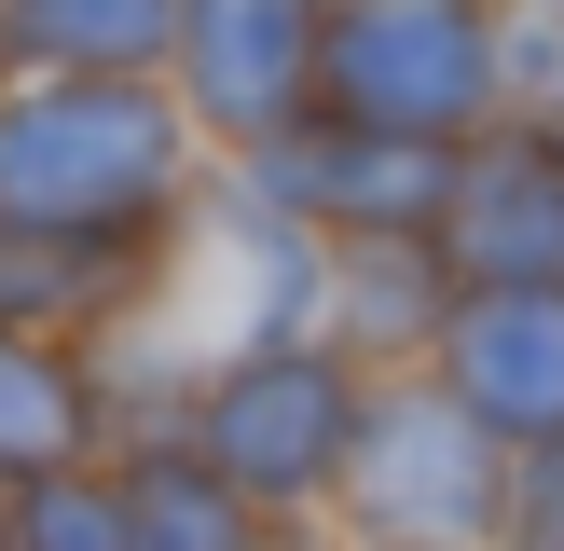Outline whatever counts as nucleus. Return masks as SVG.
<instances>
[{
  "mask_svg": "<svg viewBox=\"0 0 564 551\" xmlns=\"http://www.w3.org/2000/svg\"><path fill=\"white\" fill-rule=\"evenodd\" d=\"M110 468H124V523H138V551H248V538H275V523L220 483V455H207L193 428H138V441H110Z\"/></svg>",
  "mask_w": 564,
  "mask_h": 551,
  "instance_id": "obj_12",
  "label": "nucleus"
},
{
  "mask_svg": "<svg viewBox=\"0 0 564 551\" xmlns=\"http://www.w3.org/2000/svg\"><path fill=\"white\" fill-rule=\"evenodd\" d=\"M510 538H538V551H564V428H538V441H510Z\"/></svg>",
  "mask_w": 564,
  "mask_h": 551,
  "instance_id": "obj_17",
  "label": "nucleus"
},
{
  "mask_svg": "<svg viewBox=\"0 0 564 551\" xmlns=\"http://www.w3.org/2000/svg\"><path fill=\"white\" fill-rule=\"evenodd\" d=\"M330 523H345V538H400V551L510 538V428L468 413L427 358L372 372V428H358V455H345Z\"/></svg>",
  "mask_w": 564,
  "mask_h": 551,
  "instance_id": "obj_3",
  "label": "nucleus"
},
{
  "mask_svg": "<svg viewBox=\"0 0 564 551\" xmlns=\"http://www.w3.org/2000/svg\"><path fill=\"white\" fill-rule=\"evenodd\" d=\"M235 165L275 207H303L317 235H441V193H455V138H400V125H358V110H303Z\"/></svg>",
  "mask_w": 564,
  "mask_h": 551,
  "instance_id": "obj_6",
  "label": "nucleus"
},
{
  "mask_svg": "<svg viewBox=\"0 0 564 551\" xmlns=\"http://www.w3.org/2000/svg\"><path fill=\"white\" fill-rule=\"evenodd\" d=\"M180 428L220 455V483H235L262 523H303V510H330V496H345V455H358V428H372V358L330 345V331L220 345Z\"/></svg>",
  "mask_w": 564,
  "mask_h": 551,
  "instance_id": "obj_2",
  "label": "nucleus"
},
{
  "mask_svg": "<svg viewBox=\"0 0 564 551\" xmlns=\"http://www.w3.org/2000/svg\"><path fill=\"white\" fill-rule=\"evenodd\" d=\"M69 455H110V386L83 358V331H42V317H0V468H69Z\"/></svg>",
  "mask_w": 564,
  "mask_h": 551,
  "instance_id": "obj_11",
  "label": "nucleus"
},
{
  "mask_svg": "<svg viewBox=\"0 0 564 551\" xmlns=\"http://www.w3.org/2000/svg\"><path fill=\"white\" fill-rule=\"evenodd\" d=\"M0 551H14V468H0Z\"/></svg>",
  "mask_w": 564,
  "mask_h": 551,
  "instance_id": "obj_18",
  "label": "nucleus"
},
{
  "mask_svg": "<svg viewBox=\"0 0 564 551\" xmlns=\"http://www.w3.org/2000/svg\"><path fill=\"white\" fill-rule=\"evenodd\" d=\"M427 372L468 413H496L510 441L564 428V276H468L441 345H427Z\"/></svg>",
  "mask_w": 564,
  "mask_h": 551,
  "instance_id": "obj_9",
  "label": "nucleus"
},
{
  "mask_svg": "<svg viewBox=\"0 0 564 551\" xmlns=\"http://www.w3.org/2000/svg\"><path fill=\"white\" fill-rule=\"evenodd\" d=\"M468 276L441 262V235H330V345H358L372 372H400V358L441 345V317H455Z\"/></svg>",
  "mask_w": 564,
  "mask_h": 551,
  "instance_id": "obj_10",
  "label": "nucleus"
},
{
  "mask_svg": "<svg viewBox=\"0 0 564 551\" xmlns=\"http://www.w3.org/2000/svg\"><path fill=\"white\" fill-rule=\"evenodd\" d=\"M165 262H97V248H55V235H28V220H0V317H42V331H83V317H110L124 290H152Z\"/></svg>",
  "mask_w": 564,
  "mask_h": 551,
  "instance_id": "obj_14",
  "label": "nucleus"
},
{
  "mask_svg": "<svg viewBox=\"0 0 564 551\" xmlns=\"http://www.w3.org/2000/svg\"><path fill=\"white\" fill-rule=\"evenodd\" d=\"M317 110H358V125L400 138H482L510 110V69H496V0H330L317 28Z\"/></svg>",
  "mask_w": 564,
  "mask_h": 551,
  "instance_id": "obj_4",
  "label": "nucleus"
},
{
  "mask_svg": "<svg viewBox=\"0 0 564 551\" xmlns=\"http://www.w3.org/2000/svg\"><path fill=\"white\" fill-rule=\"evenodd\" d=\"M180 0H0V69H165Z\"/></svg>",
  "mask_w": 564,
  "mask_h": 551,
  "instance_id": "obj_13",
  "label": "nucleus"
},
{
  "mask_svg": "<svg viewBox=\"0 0 564 551\" xmlns=\"http://www.w3.org/2000/svg\"><path fill=\"white\" fill-rule=\"evenodd\" d=\"M441 262H455V276H564V125L496 110V125L455 152Z\"/></svg>",
  "mask_w": 564,
  "mask_h": 551,
  "instance_id": "obj_8",
  "label": "nucleus"
},
{
  "mask_svg": "<svg viewBox=\"0 0 564 551\" xmlns=\"http://www.w3.org/2000/svg\"><path fill=\"white\" fill-rule=\"evenodd\" d=\"M180 303L220 345H262V331H330V235L303 207H275L248 165H220L207 207L180 235Z\"/></svg>",
  "mask_w": 564,
  "mask_h": 551,
  "instance_id": "obj_5",
  "label": "nucleus"
},
{
  "mask_svg": "<svg viewBox=\"0 0 564 551\" xmlns=\"http://www.w3.org/2000/svg\"><path fill=\"white\" fill-rule=\"evenodd\" d=\"M317 28H330V0H180L165 83H180L193 125L220 138V165L317 110Z\"/></svg>",
  "mask_w": 564,
  "mask_h": 551,
  "instance_id": "obj_7",
  "label": "nucleus"
},
{
  "mask_svg": "<svg viewBox=\"0 0 564 551\" xmlns=\"http://www.w3.org/2000/svg\"><path fill=\"white\" fill-rule=\"evenodd\" d=\"M220 138L165 69H0V220L97 262H180Z\"/></svg>",
  "mask_w": 564,
  "mask_h": 551,
  "instance_id": "obj_1",
  "label": "nucleus"
},
{
  "mask_svg": "<svg viewBox=\"0 0 564 551\" xmlns=\"http://www.w3.org/2000/svg\"><path fill=\"white\" fill-rule=\"evenodd\" d=\"M496 69H510V110L564 125V0H496Z\"/></svg>",
  "mask_w": 564,
  "mask_h": 551,
  "instance_id": "obj_16",
  "label": "nucleus"
},
{
  "mask_svg": "<svg viewBox=\"0 0 564 551\" xmlns=\"http://www.w3.org/2000/svg\"><path fill=\"white\" fill-rule=\"evenodd\" d=\"M14 551H138V523H124V468H110V455L28 468V483H14Z\"/></svg>",
  "mask_w": 564,
  "mask_h": 551,
  "instance_id": "obj_15",
  "label": "nucleus"
}]
</instances>
